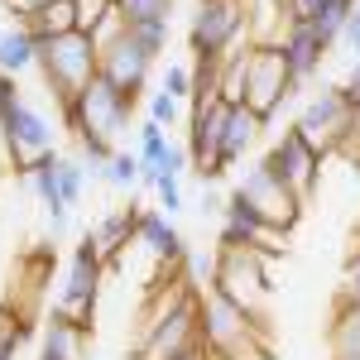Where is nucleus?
Segmentation results:
<instances>
[{
	"mask_svg": "<svg viewBox=\"0 0 360 360\" xmlns=\"http://www.w3.org/2000/svg\"><path fill=\"white\" fill-rule=\"evenodd\" d=\"M197 332H202V346L217 360H264L255 336H259V317H250L231 303L217 288H202L197 293Z\"/></svg>",
	"mask_w": 360,
	"mask_h": 360,
	"instance_id": "1",
	"label": "nucleus"
},
{
	"mask_svg": "<svg viewBox=\"0 0 360 360\" xmlns=\"http://www.w3.org/2000/svg\"><path fill=\"white\" fill-rule=\"evenodd\" d=\"M96 44L86 39V34H63V39H39V72H44V82L53 91L58 111L63 106H72L77 96L86 91V82L96 77Z\"/></svg>",
	"mask_w": 360,
	"mask_h": 360,
	"instance_id": "2",
	"label": "nucleus"
},
{
	"mask_svg": "<svg viewBox=\"0 0 360 360\" xmlns=\"http://www.w3.org/2000/svg\"><path fill=\"white\" fill-rule=\"evenodd\" d=\"M130 115H135V96H125V91H115L101 72L86 82V91L72 101V106H63V125L72 130V135H96L115 144L120 149V135L130 130Z\"/></svg>",
	"mask_w": 360,
	"mask_h": 360,
	"instance_id": "3",
	"label": "nucleus"
},
{
	"mask_svg": "<svg viewBox=\"0 0 360 360\" xmlns=\"http://www.w3.org/2000/svg\"><path fill=\"white\" fill-rule=\"evenodd\" d=\"M293 130H298L322 159H332L341 149H351V139H356V111H351V101H346L341 86H322V91H312L303 101Z\"/></svg>",
	"mask_w": 360,
	"mask_h": 360,
	"instance_id": "4",
	"label": "nucleus"
},
{
	"mask_svg": "<svg viewBox=\"0 0 360 360\" xmlns=\"http://www.w3.org/2000/svg\"><path fill=\"white\" fill-rule=\"evenodd\" d=\"M250 5L245 0H197V15L188 25V49L197 63H221L226 53H236L240 34H245Z\"/></svg>",
	"mask_w": 360,
	"mask_h": 360,
	"instance_id": "5",
	"label": "nucleus"
},
{
	"mask_svg": "<svg viewBox=\"0 0 360 360\" xmlns=\"http://www.w3.org/2000/svg\"><path fill=\"white\" fill-rule=\"evenodd\" d=\"M212 288L231 303L264 322V298H269V264L259 250H217V278Z\"/></svg>",
	"mask_w": 360,
	"mask_h": 360,
	"instance_id": "6",
	"label": "nucleus"
},
{
	"mask_svg": "<svg viewBox=\"0 0 360 360\" xmlns=\"http://www.w3.org/2000/svg\"><path fill=\"white\" fill-rule=\"evenodd\" d=\"M293 91H298V86L288 77V63L278 53V44H255V49H250V63H245V106L269 125Z\"/></svg>",
	"mask_w": 360,
	"mask_h": 360,
	"instance_id": "7",
	"label": "nucleus"
},
{
	"mask_svg": "<svg viewBox=\"0 0 360 360\" xmlns=\"http://www.w3.org/2000/svg\"><path fill=\"white\" fill-rule=\"evenodd\" d=\"M101 250L91 245V236H82V245L72 250L68 259V274H63V288H58V312H68L77 327L91 332V317H96V293H101Z\"/></svg>",
	"mask_w": 360,
	"mask_h": 360,
	"instance_id": "8",
	"label": "nucleus"
},
{
	"mask_svg": "<svg viewBox=\"0 0 360 360\" xmlns=\"http://www.w3.org/2000/svg\"><path fill=\"white\" fill-rule=\"evenodd\" d=\"M322 164H327V159H322L298 130H283V135L269 144V154H264V168H269V173H274V178L298 197L303 207L312 202L317 183H322Z\"/></svg>",
	"mask_w": 360,
	"mask_h": 360,
	"instance_id": "9",
	"label": "nucleus"
},
{
	"mask_svg": "<svg viewBox=\"0 0 360 360\" xmlns=\"http://www.w3.org/2000/svg\"><path fill=\"white\" fill-rule=\"evenodd\" d=\"M283 231H274V226L264 221L255 207H250L245 197L226 193V212H221V240H217V250H259L264 259H274V255H283Z\"/></svg>",
	"mask_w": 360,
	"mask_h": 360,
	"instance_id": "10",
	"label": "nucleus"
},
{
	"mask_svg": "<svg viewBox=\"0 0 360 360\" xmlns=\"http://www.w3.org/2000/svg\"><path fill=\"white\" fill-rule=\"evenodd\" d=\"M236 193L245 197V202H250V207H255V212H259L269 226H274V231H283V236H288V231L298 226V217H303V202H298V197H293V193H288V188L274 178V173L264 168V159H259L255 168H245V178L236 183Z\"/></svg>",
	"mask_w": 360,
	"mask_h": 360,
	"instance_id": "11",
	"label": "nucleus"
},
{
	"mask_svg": "<svg viewBox=\"0 0 360 360\" xmlns=\"http://www.w3.org/2000/svg\"><path fill=\"white\" fill-rule=\"evenodd\" d=\"M5 135H10V154H15V173H29L39 159L53 154V125L34 101H15L5 115Z\"/></svg>",
	"mask_w": 360,
	"mask_h": 360,
	"instance_id": "12",
	"label": "nucleus"
},
{
	"mask_svg": "<svg viewBox=\"0 0 360 360\" xmlns=\"http://www.w3.org/2000/svg\"><path fill=\"white\" fill-rule=\"evenodd\" d=\"M96 72H101L115 91H125V96H135V101H139V91L149 86V72H154V53H144L135 39H130V29H125L115 44H106V49H101Z\"/></svg>",
	"mask_w": 360,
	"mask_h": 360,
	"instance_id": "13",
	"label": "nucleus"
},
{
	"mask_svg": "<svg viewBox=\"0 0 360 360\" xmlns=\"http://www.w3.org/2000/svg\"><path fill=\"white\" fill-rule=\"evenodd\" d=\"M135 240L149 250L164 269H178V264H183V255H188V240L178 236L173 217H164L159 207H139V212H135Z\"/></svg>",
	"mask_w": 360,
	"mask_h": 360,
	"instance_id": "14",
	"label": "nucleus"
},
{
	"mask_svg": "<svg viewBox=\"0 0 360 360\" xmlns=\"http://www.w3.org/2000/svg\"><path fill=\"white\" fill-rule=\"evenodd\" d=\"M278 53H283V63H288V77H293V86H307L317 72H322V58H327V49L317 44L312 25H288V29H283V39H278Z\"/></svg>",
	"mask_w": 360,
	"mask_h": 360,
	"instance_id": "15",
	"label": "nucleus"
},
{
	"mask_svg": "<svg viewBox=\"0 0 360 360\" xmlns=\"http://www.w3.org/2000/svg\"><path fill=\"white\" fill-rule=\"evenodd\" d=\"M86 327H77L68 312H58L44 322V341H39V360H82V346H86Z\"/></svg>",
	"mask_w": 360,
	"mask_h": 360,
	"instance_id": "16",
	"label": "nucleus"
},
{
	"mask_svg": "<svg viewBox=\"0 0 360 360\" xmlns=\"http://www.w3.org/2000/svg\"><path fill=\"white\" fill-rule=\"evenodd\" d=\"M135 212H139V207L130 202V207L106 212V217H96V221H91L86 236H91V245L101 250V259H106V264H115V259H120V250L135 240Z\"/></svg>",
	"mask_w": 360,
	"mask_h": 360,
	"instance_id": "17",
	"label": "nucleus"
},
{
	"mask_svg": "<svg viewBox=\"0 0 360 360\" xmlns=\"http://www.w3.org/2000/svg\"><path fill=\"white\" fill-rule=\"evenodd\" d=\"M259 130H264V120L250 111V106H231V115H226V135H221V168L240 164L250 154V144L259 139Z\"/></svg>",
	"mask_w": 360,
	"mask_h": 360,
	"instance_id": "18",
	"label": "nucleus"
},
{
	"mask_svg": "<svg viewBox=\"0 0 360 360\" xmlns=\"http://www.w3.org/2000/svg\"><path fill=\"white\" fill-rule=\"evenodd\" d=\"M25 29L39 39H63V34H77V0H49L44 10H34L25 20Z\"/></svg>",
	"mask_w": 360,
	"mask_h": 360,
	"instance_id": "19",
	"label": "nucleus"
},
{
	"mask_svg": "<svg viewBox=\"0 0 360 360\" xmlns=\"http://www.w3.org/2000/svg\"><path fill=\"white\" fill-rule=\"evenodd\" d=\"M29 68H39V44H34V34L25 25L5 29V39H0V72L5 77H20Z\"/></svg>",
	"mask_w": 360,
	"mask_h": 360,
	"instance_id": "20",
	"label": "nucleus"
},
{
	"mask_svg": "<svg viewBox=\"0 0 360 360\" xmlns=\"http://www.w3.org/2000/svg\"><path fill=\"white\" fill-rule=\"evenodd\" d=\"M356 10H360L356 0H327V5H322V10L307 20V25H312V34H317V44H322L327 53H332L336 44H341V34H346V20H351Z\"/></svg>",
	"mask_w": 360,
	"mask_h": 360,
	"instance_id": "21",
	"label": "nucleus"
},
{
	"mask_svg": "<svg viewBox=\"0 0 360 360\" xmlns=\"http://www.w3.org/2000/svg\"><path fill=\"white\" fill-rule=\"evenodd\" d=\"M332 360H360V312H332Z\"/></svg>",
	"mask_w": 360,
	"mask_h": 360,
	"instance_id": "22",
	"label": "nucleus"
},
{
	"mask_svg": "<svg viewBox=\"0 0 360 360\" xmlns=\"http://www.w3.org/2000/svg\"><path fill=\"white\" fill-rule=\"evenodd\" d=\"M29 341V317L25 312H0V360H20Z\"/></svg>",
	"mask_w": 360,
	"mask_h": 360,
	"instance_id": "23",
	"label": "nucleus"
},
{
	"mask_svg": "<svg viewBox=\"0 0 360 360\" xmlns=\"http://www.w3.org/2000/svg\"><path fill=\"white\" fill-rule=\"evenodd\" d=\"M82 188H86V164L58 154V193H63V202L77 207V202H82Z\"/></svg>",
	"mask_w": 360,
	"mask_h": 360,
	"instance_id": "24",
	"label": "nucleus"
},
{
	"mask_svg": "<svg viewBox=\"0 0 360 360\" xmlns=\"http://www.w3.org/2000/svg\"><path fill=\"white\" fill-rule=\"evenodd\" d=\"M336 312H360V245L351 250L341 283H336Z\"/></svg>",
	"mask_w": 360,
	"mask_h": 360,
	"instance_id": "25",
	"label": "nucleus"
},
{
	"mask_svg": "<svg viewBox=\"0 0 360 360\" xmlns=\"http://www.w3.org/2000/svg\"><path fill=\"white\" fill-rule=\"evenodd\" d=\"M168 149H173L168 130H164V125H154V120H144V125H139V149H135V154H139V164H154V168H159Z\"/></svg>",
	"mask_w": 360,
	"mask_h": 360,
	"instance_id": "26",
	"label": "nucleus"
},
{
	"mask_svg": "<svg viewBox=\"0 0 360 360\" xmlns=\"http://www.w3.org/2000/svg\"><path fill=\"white\" fill-rule=\"evenodd\" d=\"M20 101V86H15V77H5L0 72V173H10L15 168V154H10V135H5V115H10V106Z\"/></svg>",
	"mask_w": 360,
	"mask_h": 360,
	"instance_id": "27",
	"label": "nucleus"
},
{
	"mask_svg": "<svg viewBox=\"0 0 360 360\" xmlns=\"http://www.w3.org/2000/svg\"><path fill=\"white\" fill-rule=\"evenodd\" d=\"M115 10L125 15V25H149V20H168L173 0H115Z\"/></svg>",
	"mask_w": 360,
	"mask_h": 360,
	"instance_id": "28",
	"label": "nucleus"
},
{
	"mask_svg": "<svg viewBox=\"0 0 360 360\" xmlns=\"http://www.w3.org/2000/svg\"><path fill=\"white\" fill-rule=\"evenodd\" d=\"M111 188H139V154H130V149H115V159L106 164V173H101Z\"/></svg>",
	"mask_w": 360,
	"mask_h": 360,
	"instance_id": "29",
	"label": "nucleus"
},
{
	"mask_svg": "<svg viewBox=\"0 0 360 360\" xmlns=\"http://www.w3.org/2000/svg\"><path fill=\"white\" fill-rule=\"evenodd\" d=\"M130 29V39H135L139 49H144V53H164L168 49V20H149V25H125Z\"/></svg>",
	"mask_w": 360,
	"mask_h": 360,
	"instance_id": "30",
	"label": "nucleus"
},
{
	"mask_svg": "<svg viewBox=\"0 0 360 360\" xmlns=\"http://www.w3.org/2000/svg\"><path fill=\"white\" fill-rule=\"evenodd\" d=\"M111 10H115V0H77V34H86V39H91Z\"/></svg>",
	"mask_w": 360,
	"mask_h": 360,
	"instance_id": "31",
	"label": "nucleus"
},
{
	"mask_svg": "<svg viewBox=\"0 0 360 360\" xmlns=\"http://www.w3.org/2000/svg\"><path fill=\"white\" fill-rule=\"evenodd\" d=\"M164 91H168V96H178V101L188 106V101H193V68H183V63H168Z\"/></svg>",
	"mask_w": 360,
	"mask_h": 360,
	"instance_id": "32",
	"label": "nucleus"
},
{
	"mask_svg": "<svg viewBox=\"0 0 360 360\" xmlns=\"http://www.w3.org/2000/svg\"><path fill=\"white\" fill-rule=\"evenodd\" d=\"M178 115H183V101H178V96H168V91H154V96H149V120H154V125L168 130Z\"/></svg>",
	"mask_w": 360,
	"mask_h": 360,
	"instance_id": "33",
	"label": "nucleus"
},
{
	"mask_svg": "<svg viewBox=\"0 0 360 360\" xmlns=\"http://www.w3.org/2000/svg\"><path fill=\"white\" fill-rule=\"evenodd\" d=\"M327 0H283V25H307Z\"/></svg>",
	"mask_w": 360,
	"mask_h": 360,
	"instance_id": "34",
	"label": "nucleus"
},
{
	"mask_svg": "<svg viewBox=\"0 0 360 360\" xmlns=\"http://www.w3.org/2000/svg\"><path fill=\"white\" fill-rule=\"evenodd\" d=\"M159 212H164V217L183 212V178H164V183H159Z\"/></svg>",
	"mask_w": 360,
	"mask_h": 360,
	"instance_id": "35",
	"label": "nucleus"
},
{
	"mask_svg": "<svg viewBox=\"0 0 360 360\" xmlns=\"http://www.w3.org/2000/svg\"><path fill=\"white\" fill-rule=\"evenodd\" d=\"M44 5H49V0H5V10L15 15V25H25L29 15H34V10H44Z\"/></svg>",
	"mask_w": 360,
	"mask_h": 360,
	"instance_id": "36",
	"label": "nucleus"
},
{
	"mask_svg": "<svg viewBox=\"0 0 360 360\" xmlns=\"http://www.w3.org/2000/svg\"><path fill=\"white\" fill-rule=\"evenodd\" d=\"M341 44H346V49H351V58L360 63V10L351 15V20H346V34H341Z\"/></svg>",
	"mask_w": 360,
	"mask_h": 360,
	"instance_id": "37",
	"label": "nucleus"
},
{
	"mask_svg": "<svg viewBox=\"0 0 360 360\" xmlns=\"http://www.w3.org/2000/svg\"><path fill=\"white\" fill-rule=\"evenodd\" d=\"M341 91H346V101H351V111H356V106H360V63L351 68V77L341 82Z\"/></svg>",
	"mask_w": 360,
	"mask_h": 360,
	"instance_id": "38",
	"label": "nucleus"
},
{
	"mask_svg": "<svg viewBox=\"0 0 360 360\" xmlns=\"http://www.w3.org/2000/svg\"><path fill=\"white\" fill-rule=\"evenodd\" d=\"M173 360H217V356H212V351H207V346H202V341H197L193 351H183V356H173Z\"/></svg>",
	"mask_w": 360,
	"mask_h": 360,
	"instance_id": "39",
	"label": "nucleus"
},
{
	"mask_svg": "<svg viewBox=\"0 0 360 360\" xmlns=\"http://www.w3.org/2000/svg\"><path fill=\"white\" fill-rule=\"evenodd\" d=\"M356 139H360V106H356Z\"/></svg>",
	"mask_w": 360,
	"mask_h": 360,
	"instance_id": "40",
	"label": "nucleus"
},
{
	"mask_svg": "<svg viewBox=\"0 0 360 360\" xmlns=\"http://www.w3.org/2000/svg\"><path fill=\"white\" fill-rule=\"evenodd\" d=\"M0 39H5V20H0Z\"/></svg>",
	"mask_w": 360,
	"mask_h": 360,
	"instance_id": "41",
	"label": "nucleus"
},
{
	"mask_svg": "<svg viewBox=\"0 0 360 360\" xmlns=\"http://www.w3.org/2000/svg\"><path fill=\"white\" fill-rule=\"evenodd\" d=\"M356 245H360V226H356Z\"/></svg>",
	"mask_w": 360,
	"mask_h": 360,
	"instance_id": "42",
	"label": "nucleus"
}]
</instances>
